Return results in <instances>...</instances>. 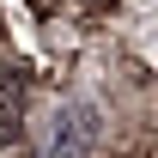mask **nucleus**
I'll return each instance as SVG.
<instances>
[{"mask_svg":"<svg viewBox=\"0 0 158 158\" xmlns=\"http://www.w3.org/2000/svg\"><path fill=\"white\" fill-rule=\"evenodd\" d=\"M98 146V116L79 103V110H67V116H55V146H49V158H85Z\"/></svg>","mask_w":158,"mask_h":158,"instance_id":"nucleus-1","label":"nucleus"},{"mask_svg":"<svg viewBox=\"0 0 158 158\" xmlns=\"http://www.w3.org/2000/svg\"><path fill=\"white\" fill-rule=\"evenodd\" d=\"M19 122H24V73L0 61V152L19 140Z\"/></svg>","mask_w":158,"mask_h":158,"instance_id":"nucleus-2","label":"nucleus"}]
</instances>
